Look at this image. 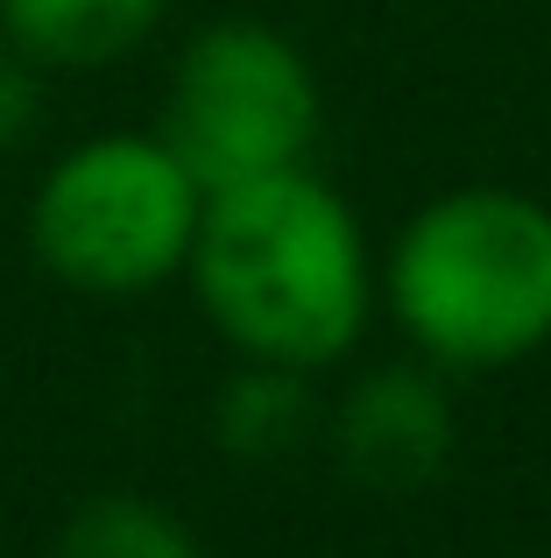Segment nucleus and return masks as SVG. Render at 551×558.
<instances>
[{"label":"nucleus","instance_id":"8","mask_svg":"<svg viewBox=\"0 0 551 558\" xmlns=\"http://www.w3.org/2000/svg\"><path fill=\"white\" fill-rule=\"evenodd\" d=\"M50 558H206L192 523L142 495H85L50 537Z\"/></svg>","mask_w":551,"mask_h":558},{"label":"nucleus","instance_id":"9","mask_svg":"<svg viewBox=\"0 0 551 558\" xmlns=\"http://www.w3.org/2000/svg\"><path fill=\"white\" fill-rule=\"evenodd\" d=\"M42 64H28L14 43H0V156L22 149L42 121V85H36Z\"/></svg>","mask_w":551,"mask_h":558},{"label":"nucleus","instance_id":"6","mask_svg":"<svg viewBox=\"0 0 551 558\" xmlns=\"http://www.w3.org/2000/svg\"><path fill=\"white\" fill-rule=\"evenodd\" d=\"M170 0H0V43L42 71H99L156 36Z\"/></svg>","mask_w":551,"mask_h":558},{"label":"nucleus","instance_id":"2","mask_svg":"<svg viewBox=\"0 0 551 558\" xmlns=\"http://www.w3.org/2000/svg\"><path fill=\"white\" fill-rule=\"evenodd\" d=\"M389 312L439 368H510L551 347V205L510 184L417 205L389 255Z\"/></svg>","mask_w":551,"mask_h":558},{"label":"nucleus","instance_id":"5","mask_svg":"<svg viewBox=\"0 0 551 558\" xmlns=\"http://www.w3.org/2000/svg\"><path fill=\"white\" fill-rule=\"evenodd\" d=\"M332 452L368 495H417L453 460V403L425 368H375L346 389Z\"/></svg>","mask_w":551,"mask_h":558},{"label":"nucleus","instance_id":"3","mask_svg":"<svg viewBox=\"0 0 551 558\" xmlns=\"http://www.w3.org/2000/svg\"><path fill=\"white\" fill-rule=\"evenodd\" d=\"M206 184L163 135H93L64 149L28 205V247L64 290L149 298L184 276Z\"/></svg>","mask_w":551,"mask_h":558},{"label":"nucleus","instance_id":"7","mask_svg":"<svg viewBox=\"0 0 551 558\" xmlns=\"http://www.w3.org/2000/svg\"><path fill=\"white\" fill-rule=\"evenodd\" d=\"M311 389H304V368H276V361H248L212 403V438L220 452L262 466V460H290V452L311 438Z\"/></svg>","mask_w":551,"mask_h":558},{"label":"nucleus","instance_id":"4","mask_svg":"<svg viewBox=\"0 0 551 558\" xmlns=\"http://www.w3.org/2000/svg\"><path fill=\"white\" fill-rule=\"evenodd\" d=\"M326 99L304 50L269 22H212L184 43L170 71L163 128L156 135L184 156L206 191L297 170L318 142Z\"/></svg>","mask_w":551,"mask_h":558},{"label":"nucleus","instance_id":"1","mask_svg":"<svg viewBox=\"0 0 551 558\" xmlns=\"http://www.w3.org/2000/svg\"><path fill=\"white\" fill-rule=\"evenodd\" d=\"M184 276L234 354L304 375L332 368L375 312L368 233L304 163L206 191Z\"/></svg>","mask_w":551,"mask_h":558}]
</instances>
